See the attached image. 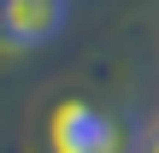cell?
I'll return each instance as SVG.
<instances>
[{
    "mask_svg": "<svg viewBox=\"0 0 159 153\" xmlns=\"http://www.w3.org/2000/svg\"><path fill=\"white\" fill-rule=\"evenodd\" d=\"M53 153H124V136L100 106H65L53 118Z\"/></svg>",
    "mask_w": 159,
    "mask_h": 153,
    "instance_id": "7a4b0ae2",
    "label": "cell"
},
{
    "mask_svg": "<svg viewBox=\"0 0 159 153\" xmlns=\"http://www.w3.org/2000/svg\"><path fill=\"white\" fill-rule=\"evenodd\" d=\"M71 18V0H0V47L6 53H30L47 47Z\"/></svg>",
    "mask_w": 159,
    "mask_h": 153,
    "instance_id": "6da1fadb",
    "label": "cell"
},
{
    "mask_svg": "<svg viewBox=\"0 0 159 153\" xmlns=\"http://www.w3.org/2000/svg\"><path fill=\"white\" fill-rule=\"evenodd\" d=\"M153 153H159V136H153Z\"/></svg>",
    "mask_w": 159,
    "mask_h": 153,
    "instance_id": "3957f363",
    "label": "cell"
}]
</instances>
